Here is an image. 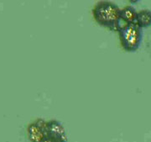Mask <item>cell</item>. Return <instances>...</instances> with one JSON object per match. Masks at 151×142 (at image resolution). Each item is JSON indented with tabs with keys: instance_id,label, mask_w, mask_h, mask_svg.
Listing matches in <instances>:
<instances>
[{
	"instance_id": "cell-1",
	"label": "cell",
	"mask_w": 151,
	"mask_h": 142,
	"mask_svg": "<svg viewBox=\"0 0 151 142\" xmlns=\"http://www.w3.org/2000/svg\"><path fill=\"white\" fill-rule=\"evenodd\" d=\"M120 10L119 7L109 1L98 2L93 9V17L96 21L105 27L117 30L119 27Z\"/></svg>"
},
{
	"instance_id": "cell-2",
	"label": "cell",
	"mask_w": 151,
	"mask_h": 142,
	"mask_svg": "<svg viewBox=\"0 0 151 142\" xmlns=\"http://www.w3.org/2000/svg\"><path fill=\"white\" fill-rule=\"evenodd\" d=\"M143 37L142 28L136 23L126 24L119 28V38L121 45L128 51H134L140 45Z\"/></svg>"
},
{
	"instance_id": "cell-3",
	"label": "cell",
	"mask_w": 151,
	"mask_h": 142,
	"mask_svg": "<svg viewBox=\"0 0 151 142\" xmlns=\"http://www.w3.org/2000/svg\"><path fill=\"white\" fill-rule=\"evenodd\" d=\"M49 136L54 142H66L65 132L64 128L58 122L52 121L47 123Z\"/></svg>"
},
{
	"instance_id": "cell-4",
	"label": "cell",
	"mask_w": 151,
	"mask_h": 142,
	"mask_svg": "<svg viewBox=\"0 0 151 142\" xmlns=\"http://www.w3.org/2000/svg\"><path fill=\"white\" fill-rule=\"evenodd\" d=\"M137 12L132 6H127L120 10V18L126 24H134L137 19Z\"/></svg>"
},
{
	"instance_id": "cell-5",
	"label": "cell",
	"mask_w": 151,
	"mask_h": 142,
	"mask_svg": "<svg viewBox=\"0 0 151 142\" xmlns=\"http://www.w3.org/2000/svg\"><path fill=\"white\" fill-rule=\"evenodd\" d=\"M136 24L140 28H147L151 25V11L142 9L137 14Z\"/></svg>"
}]
</instances>
